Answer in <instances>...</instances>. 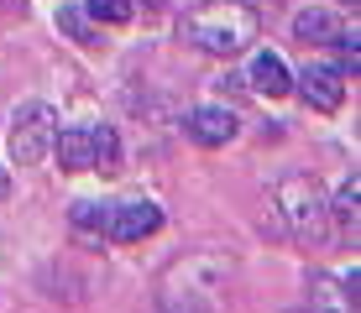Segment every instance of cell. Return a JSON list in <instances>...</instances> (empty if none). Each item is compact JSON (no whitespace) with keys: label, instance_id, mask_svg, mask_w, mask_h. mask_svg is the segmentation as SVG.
<instances>
[{"label":"cell","instance_id":"1","mask_svg":"<svg viewBox=\"0 0 361 313\" xmlns=\"http://www.w3.org/2000/svg\"><path fill=\"white\" fill-rule=\"evenodd\" d=\"M257 32H262V16H257L246 0H199L178 21V37L189 47H199V53H209V58L246 53V47L257 42Z\"/></svg>","mask_w":361,"mask_h":313},{"label":"cell","instance_id":"2","mask_svg":"<svg viewBox=\"0 0 361 313\" xmlns=\"http://www.w3.org/2000/svg\"><path fill=\"white\" fill-rule=\"evenodd\" d=\"M226 282L231 267L209 250H194V256L173 261L163 287H157V308L163 313H220L226 303Z\"/></svg>","mask_w":361,"mask_h":313},{"label":"cell","instance_id":"3","mask_svg":"<svg viewBox=\"0 0 361 313\" xmlns=\"http://www.w3.org/2000/svg\"><path fill=\"white\" fill-rule=\"evenodd\" d=\"M267 219H272V230H278V235H288V241H298V245L319 241L325 224H330V198H325V188H319V178H309V172H288V178H278Z\"/></svg>","mask_w":361,"mask_h":313},{"label":"cell","instance_id":"4","mask_svg":"<svg viewBox=\"0 0 361 313\" xmlns=\"http://www.w3.org/2000/svg\"><path fill=\"white\" fill-rule=\"evenodd\" d=\"M53 136H58V110L47 99H27L11 120V162L16 167H37L47 152H53Z\"/></svg>","mask_w":361,"mask_h":313},{"label":"cell","instance_id":"5","mask_svg":"<svg viewBox=\"0 0 361 313\" xmlns=\"http://www.w3.org/2000/svg\"><path fill=\"white\" fill-rule=\"evenodd\" d=\"M157 230H163V209L147 204V198H136V204H110L105 209V235L116 245H136V241H147V235H157Z\"/></svg>","mask_w":361,"mask_h":313},{"label":"cell","instance_id":"6","mask_svg":"<svg viewBox=\"0 0 361 313\" xmlns=\"http://www.w3.org/2000/svg\"><path fill=\"white\" fill-rule=\"evenodd\" d=\"M293 84H298V94H304L309 110H341V99H345V73L335 68V63H309Z\"/></svg>","mask_w":361,"mask_h":313},{"label":"cell","instance_id":"7","mask_svg":"<svg viewBox=\"0 0 361 313\" xmlns=\"http://www.w3.org/2000/svg\"><path fill=\"white\" fill-rule=\"evenodd\" d=\"M183 131H189L199 146H226L235 136V115H231V110H220V105H199V110L183 115Z\"/></svg>","mask_w":361,"mask_h":313},{"label":"cell","instance_id":"8","mask_svg":"<svg viewBox=\"0 0 361 313\" xmlns=\"http://www.w3.org/2000/svg\"><path fill=\"white\" fill-rule=\"evenodd\" d=\"M53 152L63 172H94V141L90 131H58L53 136Z\"/></svg>","mask_w":361,"mask_h":313},{"label":"cell","instance_id":"9","mask_svg":"<svg viewBox=\"0 0 361 313\" xmlns=\"http://www.w3.org/2000/svg\"><path fill=\"white\" fill-rule=\"evenodd\" d=\"M252 89H257V94H267V99L288 94V89H293L288 63H283L278 53H257V58H252Z\"/></svg>","mask_w":361,"mask_h":313},{"label":"cell","instance_id":"10","mask_svg":"<svg viewBox=\"0 0 361 313\" xmlns=\"http://www.w3.org/2000/svg\"><path fill=\"white\" fill-rule=\"evenodd\" d=\"M293 37L298 42H314V47H325L341 37V21L330 16V11H304V16H293Z\"/></svg>","mask_w":361,"mask_h":313},{"label":"cell","instance_id":"11","mask_svg":"<svg viewBox=\"0 0 361 313\" xmlns=\"http://www.w3.org/2000/svg\"><path fill=\"white\" fill-rule=\"evenodd\" d=\"M356 204H361V178L351 172V178L341 183V193H335V204H330V219L341 224V235H351V241H356Z\"/></svg>","mask_w":361,"mask_h":313},{"label":"cell","instance_id":"12","mask_svg":"<svg viewBox=\"0 0 361 313\" xmlns=\"http://www.w3.org/2000/svg\"><path fill=\"white\" fill-rule=\"evenodd\" d=\"M58 32H68L79 47H99V42H105V37H99V27L84 16V6H58Z\"/></svg>","mask_w":361,"mask_h":313},{"label":"cell","instance_id":"13","mask_svg":"<svg viewBox=\"0 0 361 313\" xmlns=\"http://www.w3.org/2000/svg\"><path fill=\"white\" fill-rule=\"evenodd\" d=\"M84 16H90L94 27H126L136 16V6L131 0H84Z\"/></svg>","mask_w":361,"mask_h":313},{"label":"cell","instance_id":"14","mask_svg":"<svg viewBox=\"0 0 361 313\" xmlns=\"http://www.w3.org/2000/svg\"><path fill=\"white\" fill-rule=\"evenodd\" d=\"M90 141H94V172H121V141H116V131L110 125H99V131H90Z\"/></svg>","mask_w":361,"mask_h":313},{"label":"cell","instance_id":"15","mask_svg":"<svg viewBox=\"0 0 361 313\" xmlns=\"http://www.w3.org/2000/svg\"><path fill=\"white\" fill-rule=\"evenodd\" d=\"M73 230L105 235V204H73Z\"/></svg>","mask_w":361,"mask_h":313},{"label":"cell","instance_id":"16","mask_svg":"<svg viewBox=\"0 0 361 313\" xmlns=\"http://www.w3.org/2000/svg\"><path fill=\"white\" fill-rule=\"evenodd\" d=\"M356 42H361L356 32H341V37H335V47H341V73H356V68H361V47H356Z\"/></svg>","mask_w":361,"mask_h":313},{"label":"cell","instance_id":"17","mask_svg":"<svg viewBox=\"0 0 361 313\" xmlns=\"http://www.w3.org/2000/svg\"><path fill=\"white\" fill-rule=\"evenodd\" d=\"M11 11H16V16H21V11H27V6H21V0H0V16H11Z\"/></svg>","mask_w":361,"mask_h":313},{"label":"cell","instance_id":"18","mask_svg":"<svg viewBox=\"0 0 361 313\" xmlns=\"http://www.w3.org/2000/svg\"><path fill=\"white\" fill-rule=\"evenodd\" d=\"M131 6H142V11H163L168 0H131Z\"/></svg>","mask_w":361,"mask_h":313},{"label":"cell","instance_id":"19","mask_svg":"<svg viewBox=\"0 0 361 313\" xmlns=\"http://www.w3.org/2000/svg\"><path fill=\"white\" fill-rule=\"evenodd\" d=\"M11 193V178H6V167H0V198H6Z\"/></svg>","mask_w":361,"mask_h":313},{"label":"cell","instance_id":"20","mask_svg":"<svg viewBox=\"0 0 361 313\" xmlns=\"http://www.w3.org/2000/svg\"><path fill=\"white\" fill-rule=\"evenodd\" d=\"M351 6H356V0H351Z\"/></svg>","mask_w":361,"mask_h":313}]
</instances>
